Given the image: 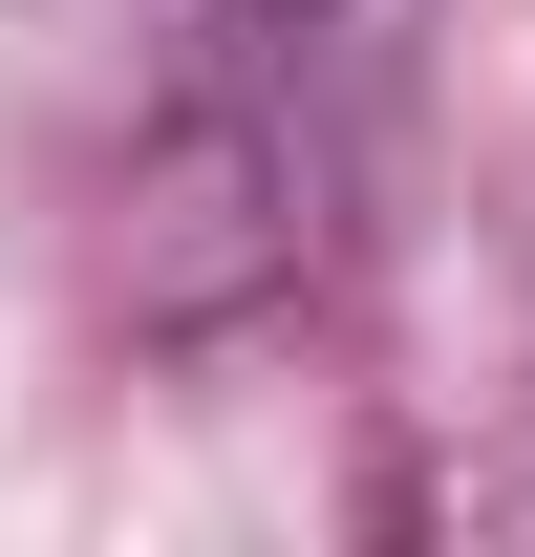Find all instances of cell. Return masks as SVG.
Instances as JSON below:
<instances>
[{
  "label": "cell",
  "mask_w": 535,
  "mask_h": 557,
  "mask_svg": "<svg viewBox=\"0 0 535 557\" xmlns=\"http://www.w3.org/2000/svg\"><path fill=\"white\" fill-rule=\"evenodd\" d=\"M493 536H535V472H514V493H493Z\"/></svg>",
  "instance_id": "obj_1"
}]
</instances>
